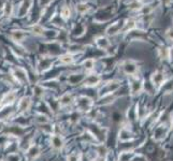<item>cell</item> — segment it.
<instances>
[{
	"instance_id": "obj_20",
	"label": "cell",
	"mask_w": 173,
	"mask_h": 161,
	"mask_svg": "<svg viewBox=\"0 0 173 161\" xmlns=\"http://www.w3.org/2000/svg\"><path fill=\"white\" fill-rule=\"evenodd\" d=\"M31 31L36 36H43L44 34V28L41 26V25H34L31 27Z\"/></svg>"
},
{
	"instance_id": "obj_21",
	"label": "cell",
	"mask_w": 173,
	"mask_h": 161,
	"mask_svg": "<svg viewBox=\"0 0 173 161\" xmlns=\"http://www.w3.org/2000/svg\"><path fill=\"white\" fill-rule=\"evenodd\" d=\"M88 10H89V6L87 3H85V2H81V3H79L76 6V11L79 12L80 14L86 13Z\"/></svg>"
},
{
	"instance_id": "obj_14",
	"label": "cell",
	"mask_w": 173,
	"mask_h": 161,
	"mask_svg": "<svg viewBox=\"0 0 173 161\" xmlns=\"http://www.w3.org/2000/svg\"><path fill=\"white\" fill-rule=\"evenodd\" d=\"M58 60L61 65H71V64H73L74 58H73V55L68 53V54H64V55H61V56H59Z\"/></svg>"
},
{
	"instance_id": "obj_29",
	"label": "cell",
	"mask_w": 173,
	"mask_h": 161,
	"mask_svg": "<svg viewBox=\"0 0 173 161\" xmlns=\"http://www.w3.org/2000/svg\"><path fill=\"white\" fill-rule=\"evenodd\" d=\"M167 37H168V39H169V40L173 41V28H170L167 31Z\"/></svg>"
},
{
	"instance_id": "obj_7",
	"label": "cell",
	"mask_w": 173,
	"mask_h": 161,
	"mask_svg": "<svg viewBox=\"0 0 173 161\" xmlns=\"http://www.w3.org/2000/svg\"><path fill=\"white\" fill-rule=\"evenodd\" d=\"M123 70L124 72L126 73L127 75H130V76H135L138 72V67H137V64L132 60H127L123 64Z\"/></svg>"
},
{
	"instance_id": "obj_6",
	"label": "cell",
	"mask_w": 173,
	"mask_h": 161,
	"mask_svg": "<svg viewBox=\"0 0 173 161\" xmlns=\"http://www.w3.org/2000/svg\"><path fill=\"white\" fill-rule=\"evenodd\" d=\"M31 104H32V99L31 97L29 96H25L23 97L21 100L18 101V104H17V110H18L19 113H26L28 112L29 109L31 107Z\"/></svg>"
},
{
	"instance_id": "obj_1",
	"label": "cell",
	"mask_w": 173,
	"mask_h": 161,
	"mask_svg": "<svg viewBox=\"0 0 173 161\" xmlns=\"http://www.w3.org/2000/svg\"><path fill=\"white\" fill-rule=\"evenodd\" d=\"M75 104H76V109L79 112L83 113H88L92 111V106H94V101L89 99L86 96H80L76 100H75Z\"/></svg>"
},
{
	"instance_id": "obj_11",
	"label": "cell",
	"mask_w": 173,
	"mask_h": 161,
	"mask_svg": "<svg viewBox=\"0 0 173 161\" xmlns=\"http://www.w3.org/2000/svg\"><path fill=\"white\" fill-rule=\"evenodd\" d=\"M74 103V97L70 92H66V94L61 95V97L58 99V104L59 107H67Z\"/></svg>"
},
{
	"instance_id": "obj_24",
	"label": "cell",
	"mask_w": 173,
	"mask_h": 161,
	"mask_svg": "<svg viewBox=\"0 0 173 161\" xmlns=\"http://www.w3.org/2000/svg\"><path fill=\"white\" fill-rule=\"evenodd\" d=\"M60 15H61V17L64 19H68L70 17V8L65 6L62 7L61 11H60Z\"/></svg>"
},
{
	"instance_id": "obj_30",
	"label": "cell",
	"mask_w": 173,
	"mask_h": 161,
	"mask_svg": "<svg viewBox=\"0 0 173 161\" xmlns=\"http://www.w3.org/2000/svg\"><path fill=\"white\" fill-rule=\"evenodd\" d=\"M105 160H107V157H104V156H97V158L94 161H105Z\"/></svg>"
},
{
	"instance_id": "obj_2",
	"label": "cell",
	"mask_w": 173,
	"mask_h": 161,
	"mask_svg": "<svg viewBox=\"0 0 173 161\" xmlns=\"http://www.w3.org/2000/svg\"><path fill=\"white\" fill-rule=\"evenodd\" d=\"M42 148L39 144H31L25 150V159L26 161H34L38 159L41 155Z\"/></svg>"
},
{
	"instance_id": "obj_5",
	"label": "cell",
	"mask_w": 173,
	"mask_h": 161,
	"mask_svg": "<svg viewBox=\"0 0 173 161\" xmlns=\"http://www.w3.org/2000/svg\"><path fill=\"white\" fill-rule=\"evenodd\" d=\"M16 91H8L7 94L2 96V98L0 99V107H6L9 105H12L16 100Z\"/></svg>"
},
{
	"instance_id": "obj_18",
	"label": "cell",
	"mask_w": 173,
	"mask_h": 161,
	"mask_svg": "<svg viewBox=\"0 0 173 161\" xmlns=\"http://www.w3.org/2000/svg\"><path fill=\"white\" fill-rule=\"evenodd\" d=\"M34 122H38L39 125H42V124H46V122H50V119H49V117H47L46 115L39 113V114H38L36 116V118H34Z\"/></svg>"
},
{
	"instance_id": "obj_3",
	"label": "cell",
	"mask_w": 173,
	"mask_h": 161,
	"mask_svg": "<svg viewBox=\"0 0 173 161\" xmlns=\"http://www.w3.org/2000/svg\"><path fill=\"white\" fill-rule=\"evenodd\" d=\"M50 143H51V147L56 152L62 150L66 145L65 139L61 134H57V133H53L51 134V139H50Z\"/></svg>"
},
{
	"instance_id": "obj_25",
	"label": "cell",
	"mask_w": 173,
	"mask_h": 161,
	"mask_svg": "<svg viewBox=\"0 0 173 161\" xmlns=\"http://www.w3.org/2000/svg\"><path fill=\"white\" fill-rule=\"evenodd\" d=\"M7 161H22V159L17 153H12L7 156Z\"/></svg>"
},
{
	"instance_id": "obj_4",
	"label": "cell",
	"mask_w": 173,
	"mask_h": 161,
	"mask_svg": "<svg viewBox=\"0 0 173 161\" xmlns=\"http://www.w3.org/2000/svg\"><path fill=\"white\" fill-rule=\"evenodd\" d=\"M120 87V83L117 82V80H110L109 83L104 85L102 87L101 91V97H104V96H109V95H112L114 91H116L117 89Z\"/></svg>"
},
{
	"instance_id": "obj_10",
	"label": "cell",
	"mask_w": 173,
	"mask_h": 161,
	"mask_svg": "<svg viewBox=\"0 0 173 161\" xmlns=\"http://www.w3.org/2000/svg\"><path fill=\"white\" fill-rule=\"evenodd\" d=\"M100 82H101V77L97 74H89L83 80L85 87H95L97 85H99Z\"/></svg>"
},
{
	"instance_id": "obj_23",
	"label": "cell",
	"mask_w": 173,
	"mask_h": 161,
	"mask_svg": "<svg viewBox=\"0 0 173 161\" xmlns=\"http://www.w3.org/2000/svg\"><path fill=\"white\" fill-rule=\"evenodd\" d=\"M134 154L131 152H126V153H122L119 156V161H130L134 158Z\"/></svg>"
},
{
	"instance_id": "obj_32",
	"label": "cell",
	"mask_w": 173,
	"mask_h": 161,
	"mask_svg": "<svg viewBox=\"0 0 173 161\" xmlns=\"http://www.w3.org/2000/svg\"><path fill=\"white\" fill-rule=\"evenodd\" d=\"M77 161H82V159H81V157H80V158H79V160H77Z\"/></svg>"
},
{
	"instance_id": "obj_17",
	"label": "cell",
	"mask_w": 173,
	"mask_h": 161,
	"mask_svg": "<svg viewBox=\"0 0 173 161\" xmlns=\"http://www.w3.org/2000/svg\"><path fill=\"white\" fill-rule=\"evenodd\" d=\"M120 28H122V25H119V22L115 23V24H112V26H110L109 28L107 29V34H116L120 30Z\"/></svg>"
},
{
	"instance_id": "obj_26",
	"label": "cell",
	"mask_w": 173,
	"mask_h": 161,
	"mask_svg": "<svg viewBox=\"0 0 173 161\" xmlns=\"http://www.w3.org/2000/svg\"><path fill=\"white\" fill-rule=\"evenodd\" d=\"M125 28H124V31H128V30H131L135 28V23L134 21H128L126 24H124Z\"/></svg>"
},
{
	"instance_id": "obj_13",
	"label": "cell",
	"mask_w": 173,
	"mask_h": 161,
	"mask_svg": "<svg viewBox=\"0 0 173 161\" xmlns=\"http://www.w3.org/2000/svg\"><path fill=\"white\" fill-rule=\"evenodd\" d=\"M11 39L13 41L17 42V43H21L23 40L25 39V32L22 30H14L11 34Z\"/></svg>"
},
{
	"instance_id": "obj_8",
	"label": "cell",
	"mask_w": 173,
	"mask_h": 161,
	"mask_svg": "<svg viewBox=\"0 0 173 161\" xmlns=\"http://www.w3.org/2000/svg\"><path fill=\"white\" fill-rule=\"evenodd\" d=\"M12 76L14 77L16 82H18L19 84H24L25 82H27L28 80V75H27L26 71L23 68H15L12 72Z\"/></svg>"
},
{
	"instance_id": "obj_31",
	"label": "cell",
	"mask_w": 173,
	"mask_h": 161,
	"mask_svg": "<svg viewBox=\"0 0 173 161\" xmlns=\"http://www.w3.org/2000/svg\"><path fill=\"white\" fill-rule=\"evenodd\" d=\"M2 128H3V122H2V120H0V131L2 130Z\"/></svg>"
},
{
	"instance_id": "obj_22",
	"label": "cell",
	"mask_w": 173,
	"mask_h": 161,
	"mask_svg": "<svg viewBox=\"0 0 173 161\" xmlns=\"http://www.w3.org/2000/svg\"><path fill=\"white\" fill-rule=\"evenodd\" d=\"M34 95L37 98H43L44 96V88L43 86H40V85H36L34 88Z\"/></svg>"
},
{
	"instance_id": "obj_33",
	"label": "cell",
	"mask_w": 173,
	"mask_h": 161,
	"mask_svg": "<svg viewBox=\"0 0 173 161\" xmlns=\"http://www.w3.org/2000/svg\"><path fill=\"white\" fill-rule=\"evenodd\" d=\"M0 161H3V160H1V159H0Z\"/></svg>"
},
{
	"instance_id": "obj_19",
	"label": "cell",
	"mask_w": 173,
	"mask_h": 161,
	"mask_svg": "<svg viewBox=\"0 0 173 161\" xmlns=\"http://www.w3.org/2000/svg\"><path fill=\"white\" fill-rule=\"evenodd\" d=\"M83 67L86 71H92V69L95 68V60L89 58V59H86L84 62H83Z\"/></svg>"
},
{
	"instance_id": "obj_16",
	"label": "cell",
	"mask_w": 173,
	"mask_h": 161,
	"mask_svg": "<svg viewBox=\"0 0 173 161\" xmlns=\"http://www.w3.org/2000/svg\"><path fill=\"white\" fill-rule=\"evenodd\" d=\"M132 139L131 137V133L128 129L126 128H123L122 131L119 132V140L122 141V142H127V141H130Z\"/></svg>"
},
{
	"instance_id": "obj_28",
	"label": "cell",
	"mask_w": 173,
	"mask_h": 161,
	"mask_svg": "<svg viewBox=\"0 0 173 161\" xmlns=\"http://www.w3.org/2000/svg\"><path fill=\"white\" fill-rule=\"evenodd\" d=\"M143 7V4L141 3V1H138V0H135L134 2H132L131 4H130V8L131 9H141Z\"/></svg>"
},
{
	"instance_id": "obj_12",
	"label": "cell",
	"mask_w": 173,
	"mask_h": 161,
	"mask_svg": "<svg viewBox=\"0 0 173 161\" xmlns=\"http://www.w3.org/2000/svg\"><path fill=\"white\" fill-rule=\"evenodd\" d=\"M164 80H165V75L160 71H156L154 74L152 75V83L155 87L160 86V85L164 83Z\"/></svg>"
},
{
	"instance_id": "obj_9",
	"label": "cell",
	"mask_w": 173,
	"mask_h": 161,
	"mask_svg": "<svg viewBox=\"0 0 173 161\" xmlns=\"http://www.w3.org/2000/svg\"><path fill=\"white\" fill-rule=\"evenodd\" d=\"M131 82H130V91L132 95H138L141 92L143 88V82L141 80H139V77L137 76H131Z\"/></svg>"
},
{
	"instance_id": "obj_15",
	"label": "cell",
	"mask_w": 173,
	"mask_h": 161,
	"mask_svg": "<svg viewBox=\"0 0 173 161\" xmlns=\"http://www.w3.org/2000/svg\"><path fill=\"white\" fill-rule=\"evenodd\" d=\"M96 43L98 45V47H100L101 49H107L110 46V42L107 41V38L104 37H99L96 39Z\"/></svg>"
},
{
	"instance_id": "obj_27",
	"label": "cell",
	"mask_w": 173,
	"mask_h": 161,
	"mask_svg": "<svg viewBox=\"0 0 173 161\" xmlns=\"http://www.w3.org/2000/svg\"><path fill=\"white\" fill-rule=\"evenodd\" d=\"M80 157H81V155H77V154H75V153H72V154H70L67 157V161H77Z\"/></svg>"
}]
</instances>
